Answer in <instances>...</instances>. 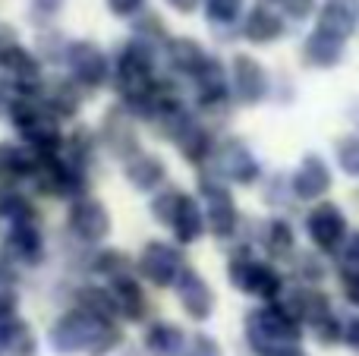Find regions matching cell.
<instances>
[{
    "label": "cell",
    "mask_w": 359,
    "mask_h": 356,
    "mask_svg": "<svg viewBox=\"0 0 359 356\" xmlns=\"http://www.w3.org/2000/svg\"><path fill=\"white\" fill-rule=\"evenodd\" d=\"M299 278H303L306 284H318L325 278V265L312 256H303L299 259Z\"/></svg>",
    "instance_id": "4316f807"
},
{
    "label": "cell",
    "mask_w": 359,
    "mask_h": 356,
    "mask_svg": "<svg viewBox=\"0 0 359 356\" xmlns=\"http://www.w3.org/2000/svg\"><path fill=\"white\" fill-rule=\"evenodd\" d=\"M293 246H297V233H293L290 221L274 218L265 231V249L271 259H287L293 256Z\"/></svg>",
    "instance_id": "e0dca14e"
},
{
    "label": "cell",
    "mask_w": 359,
    "mask_h": 356,
    "mask_svg": "<svg viewBox=\"0 0 359 356\" xmlns=\"http://www.w3.org/2000/svg\"><path fill=\"white\" fill-rule=\"evenodd\" d=\"M312 331H316V338H318V344H325V347H331V344H337V341L344 338V331H347V328L341 325V319H337L334 313L328 315V319L325 322H318L316 328H312Z\"/></svg>",
    "instance_id": "d4e9b609"
},
{
    "label": "cell",
    "mask_w": 359,
    "mask_h": 356,
    "mask_svg": "<svg viewBox=\"0 0 359 356\" xmlns=\"http://www.w3.org/2000/svg\"><path fill=\"white\" fill-rule=\"evenodd\" d=\"M230 85H233V98L240 101V104H259V101L268 95V73L255 57L236 54Z\"/></svg>",
    "instance_id": "5b68a950"
},
{
    "label": "cell",
    "mask_w": 359,
    "mask_h": 356,
    "mask_svg": "<svg viewBox=\"0 0 359 356\" xmlns=\"http://www.w3.org/2000/svg\"><path fill=\"white\" fill-rule=\"evenodd\" d=\"M344 265H350V268H359V231L350 233L347 243H344Z\"/></svg>",
    "instance_id": "f546056e"
},
{
    "label": "cell",
    "mask_w": 359,
    "mask_h": 356,
    "mask_svg": "<svg viewBox=\"0 0 359 356\" xmlns=\"http://www.w3.org/2000/svg\"><path fill=\"white\" fill-rule=\"evenodd\" d=\"M246 338H249V344H252V350L259 356H278L284 347L299 344V338H303V325H299L293 315H287L278 303H268V306L249 313Z\"/></svg>",
    "instance_id": "6da1fadb"
},
{
    "label": "cell",
    "mask_w": 359,
    "mask_h": 356,
    "mask_svg": "<svg viewBox=\"0 0 359 356\" xmlns=\"http://www.w3.org/2000/svg\"><path fill=\"white\" fill-rule=\"evenodd\" d=\"M331 186H334V177H331V167L322 155H306L297 174L290 177L293 196L303 202H318L322 196L331 193Z\"/></svg>",
    "instance_id": "277c9868"
},
{
    "label": "cell",
    "mask_w": 359,
    "mask_h": 356,
    "mask_svg": "<svg viewBox=\"0 0 359 356\" xmlns=\"http://www.w3.org/2000/svg\"><path fill=\"white\" fill-rule=\"evenodd\" d=\"M344 48H347V41L341 35H331L316 25V32H309L303 41V63L316 69H331L344 60Z\"/></svg>",
    "instance_id": "52a82bcc"
},
{
    "label": "cell",
    "mask_w": 359,
    "mask_h": 356,
    "mask_svg": "<svg viewBox=\"0 0 359 356\" xmlns=\"http://www.w3.org/2000/svg\"><path fill=\"white\" fill-rule=\"evenodd\" d=\"M177 145H180V151H183V158H189V161H196V164L211 155V136L202 126L192 123V120L177 132Z\"/></svg>",
    "instance_id": "2e32d148"
},
{
    "label": "cell",
    "mask_w": 359,
    "mask_h": 356,
    "mask_svg": "<svg viewBox=\"0 0 359 356\" xmlns=\"http://www.w3.org/2000/svg\"><path fill=\"white\" fill-rule=\"evenodd\" d=\"M180 202H183V193H177V189H168V193H161L155 202H151V212H155V218L161 221V224H170L180 208Z\"/></svg>",
    "instance_id": "cb8c5ba5"
},
{
    "label": "cell",
    "mask_w": 359,
    "mask_h": 356,
    "mask_svg": "<svg viewBox=\"0 0 359 356\" xmlns=\"http://www.w3.org/2000/svg\"><path fill=\"white\" fill-rule=\"evenodd\" d=\"M170 227H174L180 243H192V240L202 237L205 214H202V208H198V202L192 199V196H183V202H180V208H177L174 221H170Z\"/></svg>",
    "instance_id": "9a60e30c"
},
{
    "label": "cell",
    "mask_w": 359,
    "mask_h": 356,
    "mask_svg": "<svg viewBox=\"0 0 359 356\" xmlns=\"http://www.w3.org/2000/svg\"><path fill=\"white\" fill-rule=\"evenodd\" d=\"M334 158H337V167H341L344 174L359 180V136H341L337 139Z\"/></svg>",
    "instance_id": "44dd1931"
},
{
    "label": "cell",
    "mask_w": 359,
    "mask_h": 356,
    "mask_svg": "<svg viewBox=\"0 0 359 356\" xmlns=\"http://www.w3.org/2000/svg\"><path fill=\"white\" fill-rule=\"evenodd\" d=\"M69 67L73 76L86 85H101L104 82V57L92 48V44H76L69 48Z\"/></svg>",
    "instance_id": "5bb4252c"
},
{
    "label": "cell",
    "mask_w": 359,
    "mask_h": 356,
    "mask_svg": "<svg viewBox=\"0 0 359 356\" xmlns=\"http://www.w3.org/2000/svg\"><path fill=\"white\" fill-rule=\"evenodd\" d=\"M32 170V164L25 161V155L13 145H0V177L4 180H19Z\"/></svg>",
    "instance_id": "7402d4cb"
},
{
    "label": "cell",
    "mask_w": 359,
    "mask_h": 356,
    "mask_svg": "<svg viewBox=\"0 0 359 356\" xmlns=\"http://www.w3.org/2000/svg\"><path fill=\"white\" fill-rule=\"evenodd\" d=\"M202 196L208 202V212H205V224L211 227L215 237H230L236 231V205L230 199V193L215 180H205L202 183Z\"/></svg>",
    "instance_id": "8992f818"
},
{
    "label": "cell",
    "mask_w": 359,
    "mask_h": 356,
    "mask_svg": "<svg viewBox=\"0 0 359 356\" xmlns=\"http://www.w3.org/2000/svg\"><path fill=\"white\" fill-rule=\"evenodd\" d=\"M306 233H309L312 246L318 252H337L344 249L350 237V221L344 214L341 205L334 202H318L312 205V212L306 214Z\"/></svg>",
    "instance_id": "7a4b0ae2"
},
{
    "label": "cell",
    "mask_w": 359,
    "mask_h": 356,
    "mask_svg": "<svg viewBox=\"0 0 359 356\" xmlns=\"http://www.w3.org/2000/svg\"><path fill=\"white\" fill-rule=\"evenodd\" d=\"M230 284L240 287L243 294L249 296H259L265 303H274L284 290V278L271 268V265H262V262H252L249 256H236L230 262Z\"/></svg>",
    "instance_id": "3957f363"
},
{
    "label": "cell",
    "mask_w": 359,
    "mask_h": 356,
    "mask_svg": "<svg viewBox=\"0 0 359 356\" xmlns=\"http://www.w3.org/2000/svg\"><path fill=\"white\" fill-rule=\"evenodd\" d=\"M69 227H73L82 240H98V237H104L111 224H107V212L98 202L82 199V202H76L73 212H69Z\"/></svg>",
    "instance_id": "7c38bea8"
},
{
    "label": "cell",
    "mask_w": 359,
    "mask_h": 356,
    "mask_svg": "<svg viewBox=\"0 0 359 356\" xmlns=\"http://www.w3.org/2000/svg\"><path fill=\"white\" fill-rule=\"evenodd\" d=\"M341 287H344V296H347L350 306H359V268L341 265Z\"/></svg>",
    "instance_id": "484cf974"
},
{
    "label": "cell",
    "mask_w": 359,
    "mask_h": 356,
    "mask_svg": "<svg viewBox=\"0 0 359 356\" xmlns=\"http://www.w3.org/2000/svg\"><path fill=\"white\" fill-rule=\"evenodd\" d=\"M186 356H224V353H221V347H217L215 338L198 334V338L192 341V347H189V353H186Z\"/></svg>",
    "instance_id": "f1b7e54d"
},
{
    "label": "cell",
    "mask_w": 359,
    "mask_h": 356,
    "mask_svg": "<svg viewBox=\"0 0 359 356\" xmlns=\"http://www.w3.org/2000/svg\"><path fill=\"white\" fill-rule=\"evenodd\" d=\"M344 4H353V6H359V0H344Z\"/></svg>",
    "instance_id": "836d02e7"
},
{
    "label": "cell",
    "mask_w": 359,
    "mask_h": 356,
    "mask_svg": "<svg viewBox=\"0 0 359 356\" xmlns=\"http://www.w3.org/2000/svg\"><path fill=\"white\" fill-rule=\"evenodd\" d=\"M126 177H130L139 189H151V186H158V183L164 180V164L158 161V158H151V155H139L136 161L126 167Z\"/></svg>",
    "instance_id": "ac0fdd59"
},
{
    "label": "cell",
    "mask_w": 359,
    "mask_h": 356,
    "mask_svg": "<svg viewBox=\"0 0 359 356\" xmlns=\"http://www.w3.org/2000/svg\"><path fill=\"white\" fill-rule=\"evenodd\" d=\"M149 350L155 356H183V331L174 325H155L149 334Z\"/></svg>",
    "instance_id": "d6986e66"
},
{
    "label": "cell",
    "mask_w": 359,
    "mask_h": 356,
    "mask_svg": "<svg viewBox=\"0 0 359 356\" xmlns=\"http://www.w3.org/2000/svg\"><path fill=\"white\" fill-rule=\"evenodd\" d=\"M217 167H221V174L227 177V180L240 183V186H249V183L259 180V161L252 158V151L246 149L243 142H227L221 149V155H217Z\"/></svg>",
    "instance_id": "9c48e42d"
},
{
    "label": "cell",
    "mask_w": 359,
    "mask_h": 356,
    "mask_svg": "<svg viewBox=\"0 0 359 356\" xmlns=\"http://www.w3.org/2000/svg\"><path fill=\"white\" fill-rule=\"evenodd\" d=\"M180 303L196 322H205L211 315V309H215V294L196 271L183 268L180 271Z\"/></svg>",
    "instance_id": "30bf717a"
},
{
    "label": "cell",
    "mask_w": 359,
    "mask_h": 356,
    "mask_svg": "<svg viewBox=\"0 0 359 356\" xmlns=\"http://www.w3.org/2000/svg\"><path fill=\"white\" fill-rule=\"evenodd\" d=\"M344 341H347L350 347L359 353V315L356 319H350V325H347V331H344Z\"/></svg>",
    "instance_id": "1f68e13d"
},
{
    "label": "cell",
    "mask_w": 359,
    "mask_h": 356,
    "mask_svg": "<svg viewBox=\"0 0 359 356\" xmlns=\"http://www.w3.org/2000/svg\"><path fill=\"white\" fill-rule=\"evenodd\" d=\"M278 4L290 19H309L316 10V0H278Z\"/></svg>",
    "instance_id": "83f0119b"
},
{
    "label": "cell",
    "mask_w": 359,
    "mask_h": 356,
    "mask_svg": "<svg viewBox=\"0 0 359 356\" xmlns=\"http://www.w3.org/2000/svg\"><path fill=\"white\" fill-rule=\"evenodd\" d=\"M180 271H183V262H180V252L174 246L149 243V249H145V256H142V275L149 278L151 284L168 287V284H174L180 278Z\"/></svg>",
    "instance_id": "ba28073f"
},
{
    "label": "cell",
    "mask_w": 359,
    "mask_h": 356,
    "mask_svg": "<svg viewBox=\"0 0 359 356\" xmlns=\"http://www.w3.org/2000/svg\"><path fill=\"white\" fill-rule=\"evenodd\" d=\"M107 4H111L114 13H120V16H130L133 10H139V6H142V0H107Z\"/></svg>",
    "instance_id": "4dcf8cb0"
},
{
    "label": "cell",
    "mask_w": 359,
    "mask_h": 356,
    "mask_svg": "<svg viewBox=\"0 0 359 356\" xmlns=\"http://www.w3.org/2000/svg\"><path fill=\"white\" fill-rule=\"evenodd\" d=\"M174 10H180V13H192L198 6V0H168Z\"/></svg>",
    "instance_id": "d6a6232c"
},
{
    "label": "cell",
    "mask_w": 359,
    "mask_h": 356,
    "mask_svg": "<svg viewBox=\"0 0 359 356\" xmlns=\"http://www.w3.org/2000/svg\"><path fill=\"white\" fill-rule=\"evenodd\" d=\"M284 16L280 13H274L271 6L259 4L252 6V10L246 13V22H243V35H246V41L252 44H271L278 41L280 35H284Z\"/></svg>",
    "instance_id": "8fae6325"
},
{
    "label": "cell",
    "mask_w": 359,
    "mask_h": 356,
    "mask_svg": "<svg viewBox=\"0 0 359 356\" xmlns=\"http://www.w3.org/2000/svg\"><path fill=\"white\" fill-rule=\"evenodd\" d=\"M359 25V6L344 4V0H328V4L318 10V29L331 32V35H341L347 41Z\"/></svg>",
    "instance_id": "4fadbf2b"
},
{
    "label": "cell",
    "mask_w": 359,
    "mask_h": 356,
    "mask_svg": "<svg viewBox=\"0 0 359 356\" xmlns=\"http://www.w3.org/2000/svg\"><path fill=\"white\" fill-rule=\"evenodd\" d=\"M205 57H208V54H205L196 41H189V38H180V41L170 44V60H174V67L180 69V73H189L192 76L205 63Z\"/></svg>",
    "instance_id": "ffe728a7"
},
{
    "label": "cell",
    "mask_w": 359,
    "mask_h": 356,
    "mask_svg": "<svg viewBox=\"0 0 359 356\" xmlns=\"http://www.w3.org/2000/svg\"><path fill=\"white\" fill-rule=\"evenodd\" d=\"M243 10V0H205V13L211 22H233Z\"/></svg>",
    "instance_id": "603a6c76"
}]
</instances>
